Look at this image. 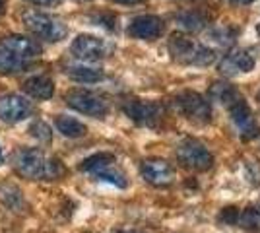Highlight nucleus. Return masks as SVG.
Returning a JSON list of instances; mask_svg holds the SVG:
<instances>
[{"instance_id":"obj_21","label":"nucleus","mask_w":260,"mask_h":233,"mask_svg":"<svg viewBox=\"0 0 260 233\" xmlns=\"http://www.w3.org/2000/svg\"><path fill=\"white\" fill-rule=\"evenodd\" d=\"M210 37L219 43L221 47H229V45L235 41V29H231L228 25H223V27H214L212 31H210Z\"/></svg>"},{"instance_id":"obj_19","label":"nucleus","mask_w":260,"mask_h":233,"mask_svg":"<svg viewBox=\"0 0 260 233\" xmlns=\"http://www.w3.org/2000/svg\"><path fill=\"white\" fill-rule=\"evenodd\" d=\"M56 128H58V132H62L68 138H80L87 132L84 122H80L74 117H66V115L56 117Z\"/></svg>"},{"instance_id":"obj_25","label":"nucleus","mask_w":260,"mask_h":233,"mask_svg":"<svg viewBox=\"0 0 260 233\" xmlns=\"http://www.w3.org/2000/svg\"><path fill=\"white\" fill-rule=\"evenodd\" d=\"M27 2H31V4H41V6H53L58 0H27Z\"/></svg>"},{"instance_id":"obj_13","label":"nucleus","mask_w":260,"mask_h":233,"mask_svg":"<svg viewBox=\"0 0 260 233\" xmlns=\"http://www.w3.org/2000/svg\"><path fill=\"white\" fill-rule=\"evenodd\" d=\"M140 173L146 183H150L153 187H167L173 181V169L165 159H144L140 165Z\"/></svg>"},{"instance_id":"obj_17","label":"nucleus","mask_w":260,"mask_h":233,"mask_svg":"<svg viewBox=\"0 0 260 233\" xmlns=\"http://www.w3.org/2000/svg\"><path fill=\"white\" fill-rule=\"evenodd\" d=\"M175 22L177 25L184 29V31H202L204 27L208 25V18L202 14V12H196V10H183L179 12L177 16H175Z\"/></svg>"},{"instance_id":"obj_10","label":"nucleus","mask_w":260,"mask_h":233,"mask_svg":"<svg viewBox=\"0 0 260 233\" xmlns=\"http://www.w3.org/2000/svg\"><path fill=\"white\" fill-rule=\"evenodd\" d=\"M122 111H124V115L128 119H132L136 124H142V126H155L163 115V109L157 103H153V101H140V99L124 103L122 105Z\"/></svg>"},{"instance_id":"obj_29","label":"nucleus","mask_w":260,"mask_h":233,"mask_svg":"<svg viewBox=\"0 0 260 233\" xmlns=\"http://www.w3.org/2000/svg\"><path fill=\"white\" fill-rule=\"evenodd\" d=\"M117 233H134V231H117Z\"/></svg>"},{"instance_id":"obj_7","label":"nucleus","mask_w":260,"mask_h":233,"mask_svg":"<svg viewBox=\"0 0 260 233\" xmlns=\"http://www.w3.org/2000/svg\"><path fill=\"white\" fill-rule=\"evenodd\" d=\"M175 109L183 113L186 119L194 122H210L212 119V105L210 101L198 91H181L173 99Z\"/></svg>"},{"instance_id":"obj_4","label":"nucleus","mask_w":260,"mask_h":233,"mask_svg":"<svg viewBox=\"0 0 260 233\" xmlns=\"http://www.w3.org/2000/svg\"><path fill=\"white\" fill-rule=\"evenodd\" d=\"M80 169L89 173L91 177H95L98 181H105V183L117 187V189H124L128 185L126 183V175L117 167L115 155L109 154V152H99V154L86 157L82 161Z\"/></svg>"},{"instance_id":"obj_16","label":"nucleus","mask_w":260,"mask_h":233,"mask_svg":"<svg viewBox=\"0 0 260 233\" xmlns=\"http://www.w3.org/2000/svg\"><path fill=\"white\" fill-rule=\"evenodd\" d=\"M23 89L33 99H51L54 93V84L53 80L47 76H33L25 80Z\"/></svg>"},{"instance_id":"obj_5","label":"nucleus","mask_w":260,"mask_h":233,"mask_svg":"<svg viewBox=\"0 0 260 233\" xmlns=\"http://www.w3.org/2000/svg\"><path fill=\"white\" fill-rule=\"evenodd\" d=\"M23 23L33 35L47 39L51 43L60 41L68 34V27H66V23L62 20H58L53 14H45V12H25L23 14Z\"/></svg>"},{"instance_id":"obj_9","label":"nucleus","mask_w":260,"mask_h":233,"mask_svg":"<svg viewBox=\"0 0 260 233\" xmlns=\"http://www.w3.org/2000/svg\"><path fill=\"white\" fill-rule=\"evenodd\" d=\"M225 107H228L231 122H233V126H235V130L239 132V136L252 138L256 134V121L252 117V111H250V107L247 105V101L243 99V95L241 93L235 95Z\"/></svg>"},{"instance_id":"obj_20","label":"nucleus","mask_w":260,"mask_h":233,"mask_svg":"<svg viewBox=\"0 0 260 233\" xmlns=\"http://www.w3.org/2000/svg\"><path fill=\"white\" fill-rule=\"evenodd\" d=\"M237 225L245 229H260V204L249 206L243 212H239Z\"/></svg>"},{"instance_id":"obj_3","label":"nucleus","mask_w":260,"mask_h":233,"mask_svg":"<svg viewBox=\"0 0 260 233\" xmlns=\"http://www.w3.org/2000/svg\"><path fill=\"white\" fill-rule=\"evenodd\" d=\"M169 53L177 62L194 64V66H208L216 60V51L206 45L196 43L194 39H188L186 35L173 34L169 39Z\"/></svg>"},{"instance_id":"obj_24","label":"nucleus","mask_w":260,"mask_h":233,"mask_svg":"<svg viewBox=\"0 0 260 233\" xmlns=\"http://www.w3.org/2000/svg\"><path fill=\"white\" fill-rule=\"evenodd\" d=\"M113 2L124 4V6H134V4H142V2H146V0H113Z\"/></svg>"},{"instance_id":"obj_28","label":"nucleus","mask_w":260,"mask_h":233,"mask_svg":"<svg viewBox=\"0 0 260 233\" xmlns=\"http://www.w3.org/2000/svg\"><path fill=\"white\" fill-rule=\"evenodd\" d=\"M0 165H2V148H0Z\"/></svg>"},{"instance_id":"obj_2","label":"nucleus","mask_w":260,"mask_h":233,"mask_svg":"<svg viewBox=\"0 0 260 233\" xmlns=\"http://www.w3.org/2000/svg\"><path fill=\"white\" fill-rule=\"evenodd\" d=\"M41 55V45L23 35H10L0 41V72H22L31 60Z\"/></svg>"},{"instance_id":"obj_12","label":"nucleus","mask_w":260,"mask_h":233,"mask_svg":"<svg viewBox=\"0 0 260 233\" xmlns=\"http://www.w3.org/2000/svg\"><path fill=\"white\" fill-rule=\"evenodd\" d=\"M128 35L134 39H144V41H153L163 34L161 18L152 16V14H142L132 18L128 23Z\"/></svg>"},{"instance_id":"obj_1","label":"nucleus","mask_w":260,"mask_h":233,"mask_svg":"<svg viewBox=\"0 0 260 233\" xmlns=\"http://www.w3.org/2000/svg\"><path fill=\"white\" fill-rule=\"evenodd\" d=\"M12 165L23 179L33 181H54L64 175V165L56 157H47L39 150L22 148L12 155Z\"/></svg>"},{"instance_id":"obj_11","label":"nucleus","mask_w":260,"mask_h":233,"mask_svg":"<svg viewBox=\"0 0 260 233\" xmlns=\"http://www.w3.org/2000/svg\"><path fill=\"white\" fill-rule=\"evenodd\" d=\"M70 51L80 60L93 62V60H99V58L109 55V45L95 35H78L70 47Z\"/></svg>"},{"instance_id":"obj_15","label":"nucleus","mask_w":260,"mask_h":233,"mask_svg":"<svg viewBox=\"0 0 260 233\" xmlns=\"http://www.w3.org/2000/svg\"><path fill=\"white\" fill-rule=\"evenodd\" d=\"M31 113V103L16 93H6L0 97V119L6 122H20Z\"/></svg>"},{"instance_id":"obj_14","label":"nucleus","mask_w":260,"mask_h":233,"mask_svg":"<svg viewBox=\"0 0 260 233\" xmlns=\"http://www.w3.org/2000/svg\"><path fill=\"white\" fill-rule=\"evenodd\" d=\"M254 64H256L254 55L247 49H239V51H233L223 56V60L219 62V72L223 76H237V74L250 72Z\"/></svg>"},{"instance_id":"obj_18","label":"nucleus","mask_w":260,"mask_h":233,"mask_svg":"<svg viewBox=\"0 0 260 233\" xmlns=\"http://www.w3.org/2000/svg\"><path fill=\"white\" fill-rule=\"evenodd\" d=\"M66 74L72 78L78 84H95L103 80V72L99 68L93 66H84V64H74V66H68Z\"/></svg>"},{"instance_id":"obj_27","label":"nucleus","mask_w":260,"mask_h":233,"mask_svg":"<svg viewBox=\"0 0 260 233\" xmlns=\"http://www.w3.org/2000/svg\"><path fill=\"white\" fill-rule=\"evenodd\" d=\"M233 2H239V4H249V2H252V0H233Z\"/></svg>"},{"instance_id":"obj_22","label":"nucleus","mask_w":260,"mask_h":233,"mask_svg":"<svg viewBox=\"0 0 260 233\" xmlns=\"http://www.w3.org/2000/svg\"><path fill=\"white\" fill-rule=\"evenodd\" d=\"M29 132L31 136H35L39 142H51V138H53V134H51V128H49V124L43 121H35L29 126Z\"/></svg>"},{"instance_id":"obj_23","label":"nucleus","mask_w":260,"mask_h":233,"mask_svg":"<svg viewBox=\"0 0 260 233\" xmlns=\"http://www.w3.org/2000/svg\"><path fill=\"white\" fill-rule=\"evenodd\" d=\"M217 220H219V222H223V223H228V225H237L239 210L237 208H223V210L219 212Z\"/></svg>"},{"instance_id":"obj_8","label":"nucleus","mask_w":260,"mask_h":233,"mask_svg":"<svg viewBox=\"0 0 260 233\" xmlns=\"http://www.w3.org/2000/svg\"><path fill=\"white\" fill-rule=\"evenodd\" d=\"M66 103L68 107L76 109L78 113H84L89 117H95L101 119L105 117L109 111L107 101L103 99L101 95L93 93V91H87V89H72L66 93Z\"/></svg>"},{"instance_id":"obj_26","label":"nucleus","mask_w":260,"mask_h":233,"mask_svg":"<svg viewBox=\"0 0 260 233\" xmlns=\"http://www.w3.org/2000/svg\"><path fill=\"white\" fill-rule=\"evenodd\" d=\"M4 8H6V0H0V12H4Z\"/></svg>"},{"instance_id":"obj_6","label":"nucleus","mask_w":260,"mask_h":233,"mask_svg":"<svg viewBox=\"0 0 260 233\" xmlns=\"http://www.w3.org/2000/svg\"><path fill=\"white\" fill-rule=\"evenodd\" d=\"M177 159L181 161V165L192 171H208L214 165V155L208 150L206 146L202 144L196 138H184L179 142L177 150Z\"/></svg>"}]
</instances>
